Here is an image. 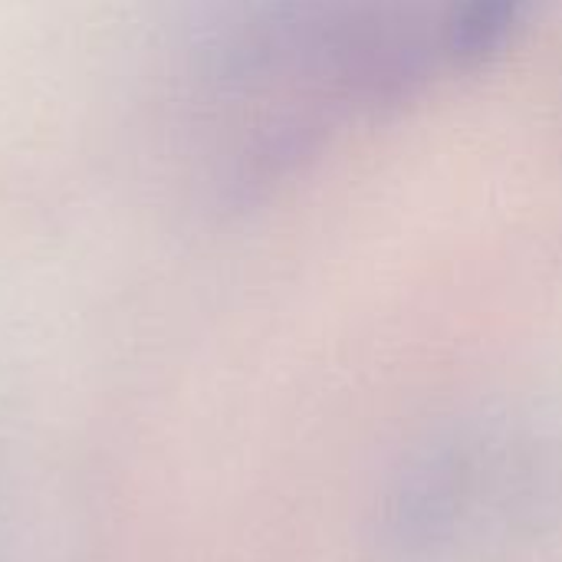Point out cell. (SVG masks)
<instances>
[{
	"instance_id": "6da1fadb",
	"label": "cell",
	"mask_w": 562,
	"mask_h": 562,
	"mask_svg": "<svg viewBox=\"0 0 562 562\" xmlns=\"http://www.w3.org/2000/svg\"><path fill=\"white\" fill-rule=\"evenodd\" d=\"M477 481V461L468 445L431 451L418 461L385 507L389 543L402 553H418L445 540L461 520L471 487Z\"/></svg>"
},
{
	"instance_id": "7a4b0ae2",
	"label": "cell",
	"mask_w": 562,
	"mask_h": 562,
	"mask_svg": "<svg viewBox=\"0 0 562 562\" xmlns=\"http://www.w3.org/2000/svg\"><path fill=\"white\" fill-rule=\"evenodd\" d=\"M537 0H451L438 20V49L458 66L497 56L527 23Z\"/></svg>"
}]
</instances>
